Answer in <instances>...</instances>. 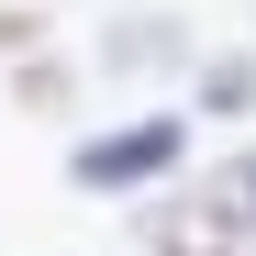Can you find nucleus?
I'll use <instances>...</instances> for the list:
<instances>
[{
  "instance_id": "nucleus-2",
  "label": "nucleus",
  "mask_w": 256,
  "mask_h": 256,
  "mask_svg": "<svg viewBox=\"0 0 256 256\" xmlns=\"http://www.w3.org/2000/svg\"><path fill=\"white\" fill-rule=\"evenodd\" d=\"M190 67H200V22L167 0H112L90 34V78H112V90H167Z\"/></svg>"
},
{
  "instance_id": "nucleus-4",
  "label": "nucleus",
  "mask_w": 256,
  "mask_h": 256,
  "mask_svg": "<svg viewBox=\"0 0 256 256\" xmlns=\"http://www.w3.org/2000/svg\"><path fill=\"white\" fill-rule=\"evenodd\" d=\"M178 112H190V122H245V112H256V45H200Z\"/></svg>"
},
{
  "instance_id": "nucleus-3",
  "label": "nucleus",
  "mask_w": 256,
  "mask_h": 256,
  "mask_svg": "<svg viewBox=\"0 0 256 256\" xmlns=\"http://www.w3.org/2000/svg\"><path fill=\"white\" fill-rule=\"evenodd\" d=\"M190 200H200L212 223H223V234L256 256V134H245V145H223L212 167H190Z\"/></svg>"
},
{
  "instance_id": "nucleus-5",
  "label": "nucleus",
  "mask_w": 256,
  "mask_h": 256,
  "mask_svg": "<svg viewBox=\"0 0 256 256\" xmlns=\"http://www.w3.org/2000/svg\"><path fill=\"white\" fill-rule=\"evenodd\" d=\"M145 256H245V245L212 223L190 190H167V212H145Z\"/></svg>"
},
{
  "instance_id": "nucleus-7",
  "label": "nucleus",
  "mask_w": 256,
  "mask_h": 256,
  "mask_svg": "<svg viewBox=\"0 0 256 256\" xmlns=\"http://www.w3.org/2000/svg\"><path fill=\"white\" fill-rule=\"evenodd\" d=\"M34 45H56L45 0H0V56H34Z\"/></svg>"
},
{
  "instance_id": "nucleus-6",
  "label": "nucleus",
  "mask_w": 256,
  "mask_h": 256,
  "mask_svg": "<svg viewBox=\"0 0 256 256\" xmlns=\"http://www.w3.org/2000/svg\"><path fill=\"white\" fill-rule=\"evenodd\" d=\"M78 90H90V78H78V56H67V45L12 56V100H22V112H78Z\"/></svg>"
},
{
  "instance_id": "nucleus-1",
  "label": "nucleus",
  "mask_w": 256,
  "mask_h": 256,
  "mask_svg": "<svg viewBox=\"0 0 256 256\" xmlns=\"http://www.w3.org/2000/svg\"><path fill=\"white\" fill-rule=\"evenodd\" d=\"M190 134H200V122L178 100H145V112H122V122H100V134L67 145V190L78 200H156V190H178Z\"/></svg>"
}]
</instances>
